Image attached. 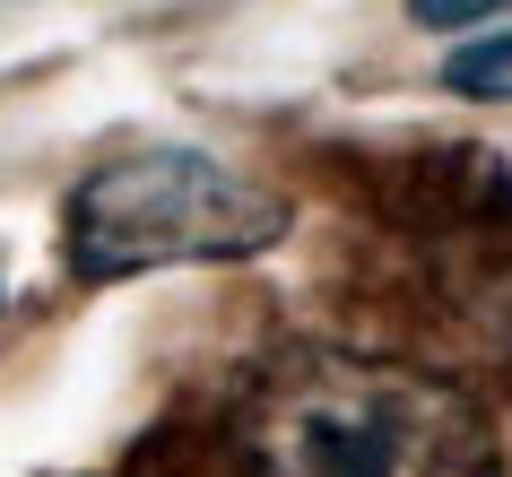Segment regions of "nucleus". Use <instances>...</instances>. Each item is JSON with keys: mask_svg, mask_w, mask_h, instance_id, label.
<instances>
[{"mask_svg": "<svg viewBox=\"0 0 512 477\" xmlns=\"http://www.w3.org/2000/svg\"><path fill=\"white\" fill-rule=\"evenodd\" d=\"M252 477H504V434L452 373L296 347L243 408Z\"/></svg>", "mask_w": 512, "mask_h": 477, "instance_id": "1", "label": "nucleus"}, {"mask_svg": "<svg viewBox=\"0 0 512 477\" xmlns=\"http://www.w3.org/2000/svg\"><path fill=\"white\" fill-rule=\"evenodd\" d=\"M278 235H287V200L235 165H217L209 148H131V157L96 165L61 209V243H70L79 278L252 261Z\"/></svg>", "mask_w": 512, "mask_h": 477, "instance_id": "2", "label": "nucleus"}, {"mask_svg": "<svg viewBox=\"0 0 512 477\" xmlns=\"http://www.w3.org/2000/svg\"><path fill=\"white\" fill-rule=\"evenodd\" d=\"M443 87H452V96H478V105H512V27L469 35V44L443 61Z\"/></svg>", "mask_w": 512, "mask_h": 477, "instance_id": "3", "label": "nucleus"}, {"mask_svg": "<svg viewBox=\"0 0 512 477\" xmlns=\"http://www.w3.org/2000/svg\"><path fill=\"white\" fill-rule=\"evenodd\" d=\"M408 18H417V27H486L495 0H408Z\"/></svg>", "mask_w": 512, "mask_h": 477, "instance_id": "4", "label": "nucleus"}]
</instances>
